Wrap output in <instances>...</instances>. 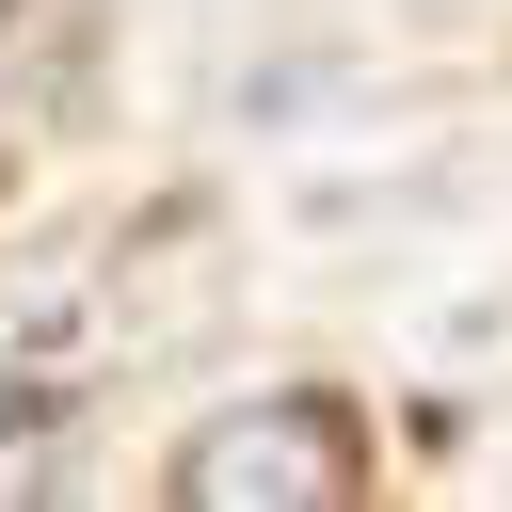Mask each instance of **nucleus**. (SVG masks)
<instances>
[{
    "label": "nucleus",
    "instance_id": "3",
    "mask_svg": "<svg viewBox=\"0 0 512 512\" xmlns=\"http://www.w3.org/2000/svg\"><path fill=\"white\" fill-rule=\"evenodd\" d=\"M32 432H64V384H16L0 368V448H32Z\"/></svg>",
    "mask_w": 512,
    "mask_h": 512
},
{
    "label": "nucleus",
    "instance_id": "1",
    "mask_svg": "<svg viewBox=\"0 0 512 512\" xmlns=\"http://www.w3.org/2000/svg\"><path fill=\"white\" fill-rule=\"evenodd\" d=\"M176 496H352V432L336 400H240L176 448Z\"/></svg>",
    "mask_w": 512,
    "mask_h": 512
},
{
    "label": "nucleus",
    "instance_id": "2",
    "mask_svg": "<svg viewBox=\"0 0 512 512\" xmlns=\"http://www.w3.org/2000/svg\"><path fill=\"white\" fill-rule=\"evenodd\" d=\"M320 96H352V64H336V48H304V64H256V80H240V112H256V128H288V112H320Z\"/></svg>",
    "mask_w": 512,
    "mask_h": 512
}]
</instances>
